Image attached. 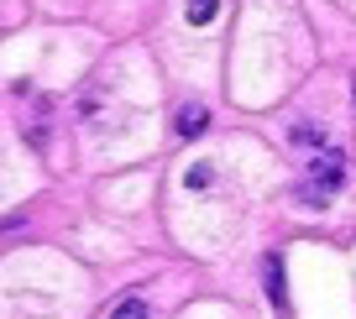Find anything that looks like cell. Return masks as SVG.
I'll use <instances>...</instances> for the list:
<instances>
[{"label": "cell", "instance_id": "6da1fadb", "mask_svg": "<svg viewBox=\"0 0 356 319\" xmlns=\"http://www.w3.org/2000/svg\"><path fill=\"white\" fill-rule=\"evenodd\" d=\"M341 188H346V163H341V152H325L320 163L309 167V178L299 183V199H304L309 209H325Z\"/></svg>", "mask_w": 356, "mask_h": 319}, {"label": "cell", "instance_id": "7a4b0ae2", "mask_svg": "<svg viewBox=\"0 0 356 319\" xmlns=\"http://www.w3.org/2000/svg\"><path fill=\"white\" fill-rule=\"evenodd\" d=\"M204 126H210V115H204V105H184V111H178V121H173V131L184 136V142H189V136H200Z\"/></svg>", "mask_w": 356, "mask_h": 319}, {"label": "cell", "instance_id": "3957f363", "mask_svg": "<svg viewBox=\"0 0 356 319\" xmlns=\"http://www.w3.org/2000/svg\"><path fill=\"white\" fill-rule=\"evenodd\" d=\"M267 298H273V309H289V293H283V256H267Z\"/></svg>", "mask_w": 356, "mask_h": 319}, {"label": "cell", "instance_id": "277c9868", "mask_svg": "<svg viewBox=\"0 0 356 319\" xmlns=\"http://www.w3.org/2000/svg\"><path fill=\"white\" fill-rule=\"evenodd\" d=\"M289 142L293 147H320V152H330V142H325V131H320V126H293V131H289Z\"/></svg>", "mask_w": 356, "mask_h": 319}, {"label": "cell", "instance_id": "5b68a950", "mask_svg": "<svg viewBox=\"0 0 356 319\" xmlns=\"http://www.w3.org/2000/svg\"><path fill=\"white\" fill-rule=\"evenodd\" d=\"M184 183H189V188H194V194H204V188H210V183H215V163H194V167H189V173H184Z\"/></svg>", "mask_w": 356, "mask_h": 319}, {"label": "cell", "instance_id": "8992f818", "mask_svg": "<svg viewBox=\"0 0 356 319\" xmlns=\"http://www.w3.org/2000/svg\"><path fill=\"white\" fill-rule=\"evenodd\" d=\"M215 11H220V0H189V26H210Z\"/></svg>", "mask_w": 356, "mask_h": 319}, {"label": "cell", "instance_id": "52a82bcc", "mask_svg": "<svg viewBox=\"0 0 356 319\" xmlns=\"http://www.w3.org/2000/svg\"><path fill=\"white\" fill-rule=\"evenodd\" d=\"M111 319H152V309L142 304V298H121V304H115V314Z\"/></svg>", "mask_w": 356, "mask_h": 319}]
</instances>
